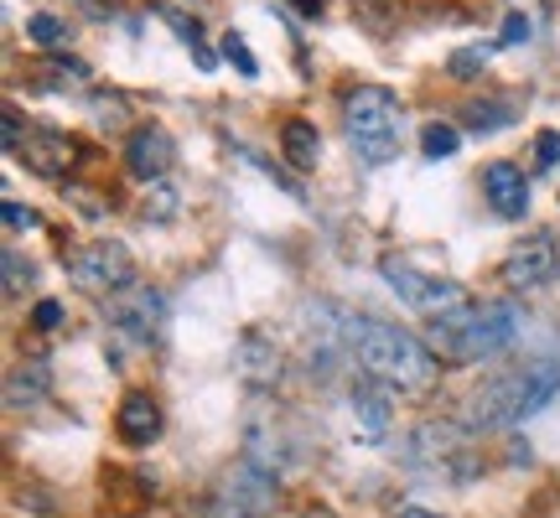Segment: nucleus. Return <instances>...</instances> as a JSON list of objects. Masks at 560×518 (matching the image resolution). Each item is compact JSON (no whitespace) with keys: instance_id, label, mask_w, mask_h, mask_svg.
I'll list each match as a JSON object with an SVG mask.
<instances>
[{"instance_id":"f257e3e1","label":"nucleus","mask_w":560,"mask_h":518,"mask_svg":"<svg viewBox=\"0 0 560 518\" xmlns=\"http://www.w3.org/2000/svg\"><path fill=\"white\" fill-rule=\"evenodd\" d=\"M348 353L359 363V374L380 379L389 395L431 399L441 384V363L431 353V342H420L416 332H405L395 321L353 317L348 311Z\"/></svg>"},{"instance_id":"f03ea898","label":"nucleus","mask_w":560,"mask_h":518,"mask_svg":"<svg viewBox=\"0 0 560 518\" xmlns=\"http://www.w3.org/2000/svg\"><path fill=\"white\" fill-rule=\"evenodd\" d=\"M524 311L514 301H472L452 317H436L425 332H431V353L452 363H482L503 353L509 342L520 338Z\"/></svg>"},{"instance_id":"7ed1b4c3","label":"nucleus","mask_w":560,"mask_h":518,"mask_svg":"<svg viewBox=\"0 0 560 518\" xmlns=\"http://www.w3.org/2000/svg\"><path fill=\"white\" fill-rule=\"evenodd\" d=\"M556 395H560L556 358L520 363V368H509V374H493V379L472 395V425H478V431H509V425H520L524 415L545 410Z\"/></svg>"},{"instance_id":"20e7f679","label":"nucleus","mask_w":560,"mask_h":518,"mask_svg":"<svg viewBox=\"0 0 560 518\" xmlns=\"http://www.w3.org/2000/svg\"><path fill=\"white\" fill-rule=\"evenodd\" d=\"M342 125H348V140L363 156V166H384V161L400 156V99H395V89L359 83L342 99Z\"/></svg>"},{"instance_id":"39448f33","label":"nucleus","mask_w":560,"mask_h":518,"mask_svg":"<svg viewBox=\"0 0 560 518\" xmlns=\"http://www.w3.org/2000/svg\"><path fill=\"white\" fill-rule=\"evenodd\" d=\"M410 461L441 482H472L478 478L472 436H467V425H457V420H425L416 436H410Z\"/></svg>"},{"instance_id":"423d86ee","label":"nucleus","mask_w":560,"mask_h":518,"mask_svg":"<svg viewBox=\"0 0 560 518\" xmlns=\"http://www.w3.org/2000/svg\"><path fill=\"white\" fill-rule=\"evenodd\" d=\"M62 264H68L73 285L89 291V296H120V291L136 285V259H130V249L115 244V239L79 244V249H68V255H62Z\"/></svg>"},{"instance_id":"0eeeda50","label":"nucleus","mask_w":560,"mask_h":518,"mask_svg":"<svg viewBox=\"0 0 560 518\" xmlns=\"http://www.w3.org/2000/svg\"><path fill=\"white\" fill-rule=\"evenodd\" d=\"M109 332L115 342H130V348H156L161 332H166V301H161L156 285H130L120 296H109Z\"/></svg>"},{"instance_id":"6e6552de","label":"nucleus","mask_w":560,"mask_h":518,"mask_svg":"<svg viewBox=\"0 0 560 518\" xmlns=\"http://www.w3.org/2000/svg\"><path fill=\"white\" fill-rule=\"evenodd\" d=\"M384 280H389V291L410 306V311H420V317H452V311H462V306H472V296L462 291L457 280H436V275H420V270H410V264H400V259H384L380 264Z\"/></svg>"},{"instance_id":"1a4fd4ad","label":"nucleus","mask_w":560,"mask_h":518,"mask_svg":"<svg viewBox=\"0 0 560 518\" xmlns=\"http://www.w3.org/2000/svg\"><path fill=\"white\" fill-rule=\"evenodd\" d=\"M276 478L240 461L219 487V518H276Z\"/></svg>"},{"instance_id":"9d476101","label":"nucleus","mask_w":560,"mask_h":518,"mask_svg":"<svg viewBox=\"0 0 560 518\" xmlns=\"http://www.w3.org/2000/svg\"><path fill=\"white\" fill-rule=\"evenodd\" d=\"M560 270V255H556V239L550 234H529V239H520L509 255H503V285L509 291H540V285H550Z\"/></svg>"},{"instance_id":"9b49d317","label":"nucleus","mask_w":560,"mask_h":518,"mask_svg":"<svg viewBox=\"0 0 560 518\" xmlns=\"http://www.w3.org/2000/svg\"><path fill=\"white\" fill-rule=\"evenodd\" d=\"M21 166L42 181H62L73 166H79V140L62 136V130H26V145H21Z\"/></svg>"},{"instance_id":"f8f14e48","label":"nucleus","mask_w":560,"mask_h":518,"mask_svg":"<svg viewBox=\"0 0 560 518\" xmlns=\"http://www.w3.org/2000/svg\"><path fill=\"white\" fill-rule=\"evenodd\" d=\"M172 161H177V145H172V136L161 125H136L130 130V140H125V172L136 181H161L172 172Z\"/></svg>"},{"instance_id":"ddd939ff","label":"nucleus","mask_w":560,"mask_h":518,"mask_svg":"<svg viewBox=\"0 0 560 518\" xmlns=\"http://www.w3.org/2000/svg\"><path fill=\"white\" fill-rule=\"evenodd\" d=\"M348 404H353V431H359V440L380 446V440L389 436V425H395V404H389V389H384L380 379L359 374V379H353V389H348Z\"/></svg>"},{"instance_id":"4468645a","label":"nucleus","mask_w":560,"mask_h":518,"mask_svg":"<svg viewBox=\"0 0 560 518\" xmlns=\"http://www.w3.org/2000/svg\"><path fill=\"white\" fill-rule=\"evenodd\" d=\"M482 198L488 208L499 213V219H524L529 213V177H524L514 161H493L488 172H482Z\"/></svg>"},{"instance_id":"2eb2a0df","label":"nucleus","mask_w":560,"mask_h":518,"mask_svg":"<svg viewBox=\"0 0 560 518\" xmlns=\"http://www.w3.org/2000/svg\"><path fill=\"white\" fill-rule=\"evenodd\" d=\"M234 363H240V379L249 384V389H270V384H280V353L276 342L265 338V332H240V342H234Z\"/></svg>"},{"instance_id":"dca6fc26","label":"nucleus","mask_w":560,"mask_h":518,"mask_svg":"<svg viewBox=\"0 0 560 518\" xmlns=\"http://www.w3.org/2000/svg\"><path fill=\"white\" fill-rule=\"evenodd\" d=\"M115 431H120L125 446H151V440L161 436V404L145 389H130V395L120 399V415H115Z\"/></svg>"},{"instance_id":"f3484780","label":"nucleus","mask_w":560,"mask_h":518,"mask_svg":"<svg viewBox=\"0 0 560 518\" xmlns=\"http://www.w3.org/2000/svg\"><path fill=\"white\" fill-rule=\"evenodd\" d=\"M47 395H52V374H47L42 358H26L5 374V404H11V410H32V404H42Z\"/></svg>"},{"instance_id":"a211bd4d","label":"nucleus","mask_w":560,"mask_h":518,"mask_svg":"<svg viewBox=\"0 0 560 518\" xmlns=\"http://www.w3.org/2000/svg\"><path fill=\"white\" fill-rule=\"evenodd\" d=\"M280 151H285V161L296 166V172H312L322 161V136L312 120H285V130H280Z\"/></svg>"},{"instance_id":"6ab92c4d","label":"nucleus","mask_w":560,"mask_h":518,"mask_svg":"<svg viewBox=\"0 0 560 518\" xmlns=\"http://www.w3.org/2000/svg\"><path fill=\"white\" fill-rule=\"evenodd\" d=\"M37 83H42V89H52V94H73V89H89V68H83V62H73V58L42 62Z\"/></svg>"},{"instance_id":"aec40b11","label":"nucleus","mask_w":560,"mask_h":518,"mask_svg":"<svg viewBox=\"0 0 560 518\" xmlns=\"http://www.w3.org/2000/svg\"><path fill=\"white\" fill-rule=\"evenodd\" d=\"M462 125L467 130H478V136H493V130H503V125H514V109L499 99H478V104H467L462 109Z\"/></svg>"},{"instance_id":"412c9836","label":"nucleus","mask_w":560,"mask_h":518,"mask_svg":"<svg viewBox=\"0 0 560 518\" xmlns=\"http://www.w3.org/2000/svg\"><path fill=\"white\" fill-rule=\"evenodd\" d=\"M68 37H73V32H68L52 11H32V16H26V42H32V47L58 52V47H68Z\"/></svg>"},{"instance_id":"4be33fe9","label":"nucleus","mask_w":560,"mask_h":518,"mask_svg":"<svg viewBox=\"0 0 560 518\" xmlns=\"http://www.w3.org/2000/svg\"><path fill=\"white\" fill-rule=\"evenodd\" d=\"M457 145H462V130L457 125H446V120H431L425 130H420V151L431 161H446V156H457Z\"/></svg>"},{"instance_id":"5701e85b","label":"nucleus","mask_w":560,"mask_h":518,"mask_svg":"<svg viewBox=\"0 0 560 518\" xmlns=\"http://www.w3.org/2000/svg\"><path fill=\"white\" fill-rule=\"evenodd\" d=\"M161 16H166V26H172V32H177L182 42H187V47H192V52H198V68L202 73H213V52H208V42H202V26L192 16H182V11H161Z\"/></svg>"},{"instance_id":"b1692460","label":"nucleus","mask_w":560,"mask_h":518,"mask_svg":"<svg viewBox=\"0 0 560 518\" xmlns=\"http://www.w3.org/2000/svg\"><path fill=\"white\" fill-rule=\"evenodd\" d=\"M223 58L240 68V79H260V62H255V52H249V42L240 32H223Z\"/></svg>"},{"instance_id":"393cba45","label":"nucleus","mask_w":560,"mask_h":518,"mask_svg":"<svg viewBox=\"0 0 560 518\" xmlns=\"http://www.w3.org/2000/svg\"><path fill=\"white\" fill-rule=\"evenodd\" d=\"M482 62H488V47H462V52H452V62H446V68H452V79H478V68Z\"/></svg>"},{"instance_id":"a878e982","label":"nucleus","mask_w":560,"mask_h":518,"mask_svg":"<svg viewBox=\"0 0 560 518\" xmlns=\"http://www.w3.org/2000/svg\"><path fill=\"white\" fill-rule=\"evenodd\" d=\"M560 166V130H540L535 136V172H556Z\"/></svg>"},{"instance_id":"bb28decb","label":"nucleus","mask_w":560,"mask_h":518,"mask_svg":"<svg viewBox=\"0 0 560 518\" xmlns=\"http://www.w3.org/2000/svg\"><path fill=\"white\" fill-rule=\"evenodd\" d=\"M529 32H535V21L524 16V11H509L499 32V47H520V42H529Z\"/></svg>"},{"instance_id":"cd10ccee","label":"nucleus","mask_w":560,"mask_h":518,"mask_svg":"<svg viewBox=\"0 0 560 518\" xmlns=\"http://www.w3.org/2000/svg\"><path fill=\"white\" fill-rule=\"evenodd\" d=\"M94 120L109 125V130H120L125 125V99L120 94H94Z\"/></svg>"},{"instance_id":"c85d7f7f","label":"nucleus","mask_w":560,"mask_h":518,"mask_svg":"<svg viewBox=\"0 0 560 518\" xmlns=\"http://www.w3.org/2000/svg\"><path fill=\"white\" fill-rule=\"evenodd\" d=\"M26 280H32V264L21 259V249H5V296H21Z\"/></svg>"},{"instance_id":"c756f323","label":"nucleus","mask_w":560,"mask_h":518,"mask_svg":"<svg viewBox=\"0 0 560 518\" xmlns=\"http://www.w3.org/2000/svg\"><path fill=\"white\" fill-rule=\"evenodd\" d=\"M177 213V192L172 187H156L151 198H145V219H172Z\"/></svg>"},{"instance_id":"7c9ffc66","label":"nucleus","mask_w":560,"mask_h":518,"mask_svg":"<svg viewBox=\"0 0 560 518\" xmlns=\"http://www.w3.org/2000/svg\"><path fill=\"white\" fill-rule=\"evenodd\" d=\"M0 213H5V228H11V234H21V228H37V213H32V208H21V202H5Z\"/></svg>"},{"instance_id":"2f4dec72","label":"nucleus","mask_w":560,"mask_h":518,"mask_svg":"<svg viewBox=\"0 0 560 518\" xmlns=\"http://www.w3.org/2000/svg\"><path fill=\"white\" fill-rule=\"evenodd\" d=\"M21 145H26V136H21V115L16 109H5V156H21Z\"/></svg>"},{"instance_id":"473e14b6","label":"nucleus","mask_w":560,"mask_h":518,"mask_svg":"<svg viewBox=\"0 0 560 518\" xmlns=\"http://www.w3.org/2000/svg\"><path fill=\"white\" fill-rule=\"evenodd\" d=\"M32 321H37L42 332H52V327L62 321V306H58V301H37V311H32Z\"/></svg>"},{"instance_id":"72a5a7b5","label":"nucleus","mask_w":560,"mask_h":518,"mask_svg":"<svg viewBox=\"0 0 560 518\" xmlns=\"http://www.w3.org/2000/svg\"><path fill=\"white\" fill-rule=\"evenodd\" d=\"M291 5H296L301 16H322V0H291Z\"/></svg>"},{"instance_id":"f704fd0d","label":"nucleus","mask_w":560,"mask_h":518,"mask_svg":"<svg viewBox=\"0 0 560 518\" xmlns=\"http://www.w3.org/2000/svg\"><path fill=\"white\" fill-rule=\"evenodd\" d=\"M395 518H441V514H425V508H400Z\"/></svg>"},{"instance_id":"c9c22d12","label":"nucleus","mask_w":560,"mask_h":518,"mask_svg":"<svg viewBox=\"0 0 560 518\" xmlns=\"http://www.w3.org/2000/svg\"><path fill=\"white\" fill-rule=\"evenodd\" d=\"M301 518H338V514H332V508H306Z\"/></svg>"}]
</instances>
